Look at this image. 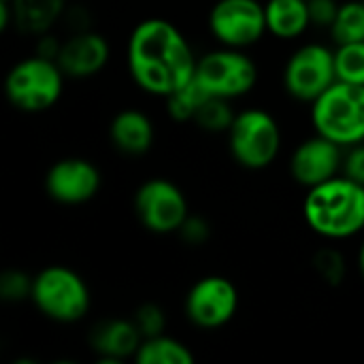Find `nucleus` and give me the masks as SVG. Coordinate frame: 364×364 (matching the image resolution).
I'll return each mask as SVG.
<instances>
[{"instance_id": "c756f323", "label": "nucleus", "mask_w": 364, "mask_h": 364, "mask_svg": "<svg viewBox=\"0 0 364 364\" xmlns=\"http://www.w3.org/2000/svg\"><path fill=\"white\" fill-rule=\"evenodd\" d=\"M36 38V45H34V53L43 55V58H49V60H58V53L62 49V41L51 34V32H45V34H38L34 36Z\"/></svg>"}, {"instance_id": "7c9ffc66", "label": "nucleus", "mask_w": 364, "mask_h": 364, "mask_svg": "<svg viewBox=\"0 0 364 364\" xmlns=\"http://www.w3.org/2000/svg\"><path fill=\"white\" fill-rule=\"evenodd\" d=\"M356 262H358V271H360V277H363V282H364V237H363V241H360V245H358Z\"/></svg>"}, {"instance_id": "5701e85b", "label": "nucleus", "mask_w": 364, "mask_h": 364, "mask_svg": "<svg viewBox=\"0 0 364 364\" xmlns=\"http://www.w3.org/2000/svg\"><path fill=\"white\" fill-rule=\"evenodd\" d=\"M337 79L364 85V41L346 43L335 47Z\"/></svg>"}, {"instance_id": "f257e3e1", "label": "nucleus", "mask_w": 364, "mask_h": 364, "mask_svg": "<svg viewBox=\"0 0 364 364\" xmlns=\"http://www.w3.org/2000/svg\"><path fill=\"white\" fill-rule=\"evenodd\" d=\"M198 55L183 30L166 17L141 19L126 43V68L132 83L156 98H166L194 79Z\"/></svg>"}, {"instance_id": "b1692460", "label": "nucleus", "mask_w": 364, "mask_h": 364, "mask_svg": "<svg viewBox=\"0 0 364 364\" xmlns=\"http://www.w3.org/2000/svg\"><path fill=\"white\" fill-rule=\"evenodd\" d=\"M34 277L21 269H6L0 273V301L4 303H23L32 296Z\"/></svg>"}, {"instance_id": "20e7f679", "label": "nucleus", "mask_w": 364, "mask_h": 364, "mask_svg": "<svg viewBox=\"0 0 364 364\" xmlns=\"http://www.w3.org/2000/svg\"><path fill=\"white\" fill-rule=\"evenodd\" d=\"M309 107L314 132L343 149L364 141V85L337 79Z\"/></svg>"}, {"instance_id": "a878e982", "label": "nucleus", "mask_w": 364, "mask_h": 364, "mask_svg": "<svg viewBox=\"0 0 364 364\" xmlns=\"http://www.w3.org/2000/svg\"><path fill=\"white\" fill-rule=\"evenodd\" d=\"M132 320H134L136 328L141 331L143 339L164 335L166 326H168L166 311L158 303H143V305H139L136 311L132 314Z\"/></svg>"}, {"instance_id": "f3484780", "label": "nucleus", "mask_w": 364, "mask_h": 364, "mask_svg": "<svg viewBox=\"0 0 364 364\" xmlns=\"http://www.w3.org/2000/svg\"><path fill=\"white\" fill-rule=\"evenodd\" d=\"M267 30L277 41H299L314 26L307 0H267Z\"/></svg>"}, {"instance_id": "f03ea898", "label": "nucleus", "mask_w": 364, "mask_h": 364, "mask_svg": "<svg viewBox=\"0 0 364 364\" xmlns=\"http://www.w3.org/2000/svg\"><path fill=\"white\" fill-rule=\"evenodd\" d=\"M303 218L314 235L331 243L364 235V186L337 175L307 190Z\"/></svg>"}, {"instance_id": "2f4dec72", "label": "nucleus", "mask_w": 364, "mask_h": 364, "mask_svg": "<svg viewBox=\"0 0 364 364\" xmlns=\"http://www.w3.org/2000/svg\"><path fill=\"white\" fill-rule=\"evenodd\" d=\"M4 2H11V0H4Z\"/></svg>"}, {"instance_id": "0eeeda50", "label": "nucleus", "mask_w": 364, "mask_h": 364, "mask_svg": "<svg viewBox=\"0 0 364 364\" xmlns=\"http://www.w3.org/2000/svg\"><path fill=\"white\" fill-rule=\"evenodd\" d=\"M194 79L209 94L226 100H237L247 96L260 79L258 62L247 53V49L222 47L205 51L198 55Z\"/></svg>"}, {"instance_id": "393cba45", "label": "nucleus", "mask_w": 364, "mask_h": 364, "mask_svg": "<svg viewBox=\"0 0 364 364\" xmlns=\"http://www.w3.org/2000/svg\"><path fill=\"white\" fill-rule=\"evenodd\" d=\"M314 269L328 286H339L346 279V258L337 247H322L314 256Z\"/></svg>"}, {"instance_id": "dca6fc26", "label": "nucleus", "mask_w": 364, "mask_h": 364, "mask_svg": "<svg viewBox=\"0 0 364 364\" xmlns=\"http://www.w3.org/2000/svg\"><path fill=\"white\" fill-rule=\"evenodd\" d=\"M109 141L124 156H145L156 143V124L141 109H122L109 124Z\"/></svg>"}, {"instance_id": "412c9836", "label": "nucleus", "mask_w": 364, "mask_h": 364, "mask_svg": "<svg viewBox=\"0 0 364 364\" xmlns=\"http://www.w3.org/2000/svg\"><path fill=\"white\" fill-rule=\"evenodd\" d=\"M209 98V94L198 85L196 79H192L190 83H186L183 87H179L177 92H173L171 96L164 98V107H166V115L177 122V124H186V122H194L198 107Z\"/></svg>"}, {"instance_id": "9b49d317", "label": "nucleus", "mask_w": 364, "mask_h": 364, "mask_svg": "<svg viewBox=\"0 0 364 364\" xmlns=\"http://www.w3.org/2000/svg\"><path fill=\"white\" fill-rule=\"evenodd\" d=\"M239 288L224 275H205L192 284L183 301L188 322L200 331L224 328L239 311Z\"/></svg>"}, {"instance_id": "c85d7f7f", "label": "nucleus", "mask_w": 364, "mask_h": 364, "mask_svg": "<svg viewBox=\"0 0 364 364\" xmlns=\"http://www.w3.org/2000/svg\"><path fill=\"white\" fill-rule=\"evenodd\" d=\"M341 175H346L352 181L364 186V141L352 145V147H346Z\"/></svg>"}, {"instance_id": "2eb2a0df", "label": "nucleus", "mask_w": 364, "mask_h": 364, "mask_svg": "<svg viewBox=\"0 0 364 364\" xmlns=\"http://www.w3.org/2000/svg\"><path fill=\"white\" fill-rule=\"evenodd\" d=\"M141 343L143 335L132 318L102 320L90 335V346L96 352L98 363L122 364L124 360H134Z\"/></svg>"}, {"instance_id": "a211bd4d", "label": "nucleus", "mask_w": 364, "mask_h": 364, "mask_svg": "<svg viewBox=\"0 0 364 364\" xmlns=\"http://www.w3.org/2000/svg\"><path fill=\"white\" fill-rule=\"evenodd\" d=\"M15 28L28 36L51 32V28L66 15V0H11Z\"/></svg>"}, {"instance_id": "aec40b11", "label": "nucleus", "mask_w": 364, "mask_h": 364, "mask_svg": "<svg viewBox=\"0 0 364 364\" xmlns=\"http://www.w3.org/2000/svg\"><path fill=\"white\" fill-rule=\"evenodd\" d=\"M333 45H346L364 41V2L363 0H343L337 13L335 23L328 30Z\"/></svg>"}, {"instance_id": "f8f14e48", "label": "nucleus", "mask_w": 364, "mask_h": 364, "mask_svg": "<svg viewBox=\"0 0 364 364\" xmlns=\"http://www.w3.org/2000/svg\"><path fill=\"white\" fill-rule=\"evenodd\" d=\"M45 194L64 207H79L94 200L102 188L100 168L81 156H66L55 160L43 179Z\"/></svg>"}, {"instance_id": "bb28decb", "label": "nucleus", "mask_w": 364, "mask_h": 364, "mask_svg": "<svg viewBox=\"0 0 364 364\" xmlns=\"http://www.w3.org/2000/svg\"><path fill=\"white\" fill-rule=\"evenodd\" d=\"M177 235H179L188 245L198 247V245H205V243L209 241V237H211V226H209V222H207L205 218L190 213V215L186 218V222L181 224V228H179Z\"/></svg>"}, {"instance_id": "6ab92c4d", "label": "nucleus", "mask_w": 364, "mask_h": 364, "mask_svg": "<svg viewBox=\"0 0 364 364\" xmlns=\"http://www.w3.org/2000/svg\"><path fill=\"white\" fill-rule=\"evenodd\" d=\"M136 364H192L194 354L192 350L179 341L177 337L171 335H158V337H147L143 339L136 356Z\"/></svg>"}, {"instance_id": "7ed1b4c3", "label": "nucleus", "mask_w": 364, "mask_h": 364, "mask_svg": "<svg viewBox=\"0 0 364 364\" xmlns=\"http://www.w3.org/2000/svg\"><path fill=\"white\" fill-rule=\"evenodd\" d=\"M66 75L55 60L38 53L17 60L4 77V96L21 113H45L58 105L64 94Z\"/></svg>"}, {"instance_id": "1a4fd4ad", "label": "nucleus", "mask_w": 364, "mask_h": 364, "mask_svg": "<svg viewBox=\"0 0 364 364\" xmlns=\"http://www.w3.org/2000/svg\"><path fill=\"white\" fill-rule=\"evenodd\" d=\"M207 28L218 45L250 49L269 34L264 2L215 0L207 13Z\"/></svg>"}, {"instance_id": "4be33fe9", "label": "nucleus", "mask_w": 364, "mask_h": 364, "mask_svg": "<svg viewBox=\"0 0 364 364\" xmlns=\"http://www.w3.org/2000/svg\"><path fill=\"white\" fill-rule=\"evenodd\" d=\"M237 117L232 100L209 96L196 111L194 124L209 134H226Z\"/></svg>"}, {"instance_id": "39448f33", "label": "nucleus", "mask_w": 364, "mask_h": 364, "mask_svg": "<svg viewBox=\"0 0 364 364\" xmlns=\"http://www.w3.org/2000/svg\"><path fill=\"white\" fill-rule=\"evenodd\" d=\"M30 303L55 324H77L90 314L92 292L75 269L51 264L34 275Z\"/></svg>"}, {"instance_id": "ddd939ff", "label": "nucleus", "mask_w": 364, "mask_h": 364, "mask_svg": "<svg viewBox=\"0 0 364 364\" xmlns=\"http://www.w3.org/2000/svg\"><path fill=\"white\" fill-rule=\"evenodd\" d=\"M343 154L346 149L314 132L311 136H305L296 143V147L290 154L288 171L294 183H299L305 190H311L337 175H341L343 168Z\"/></svg>"}, {"instance_id": "473e14b6", "label": "nucleus", "mask_w": 364, "mask_h": 364, "mask_svg": "<svg viewBox=\"0 0 364 364\" xmlns=\"http://www.w3.org/2000/svg\"><path fill=\"white\" fill-rule=\"evenodd\" d=\"M363 2H364V0H363Z\"/></svg>"}, {"instance_id": "9d476101", "label": "nucleus", "mask_w": 364, "mask_h": 364, "mask_svg": "<svg viewBox=\"0 0 364 364\" xmlns=\"http://www.w3.org/2000/svg\"><path fill=\"white\" fill-rule=\"evenodd\" d=\"M132 207L141 226L154 235H177L190 215L188 196L166 177L145 179L134 192Z\"/></svg>"}, {"instance_id": "cd10ccee", "label": "nucleus", "mask_w": 364, "mask_h": 364, "mask_svg": "<svg viewBox=\"0 0 364 364\" xmlns=\"http://www.w3.org/2000/svg\"><path fill=\"white\" fill-rule=\"evenodd\" d=\"M307 2H309L311 26L318 28V30H326L328 32L331 26L337 19L341 2L339 0H307Z\"/></svg>"}, {"instance_id": "6e6552de", "label": "nucleus", "mask_w": 364, "mask_h": 364, "mask_svg": "<svg viewBox=\"0 0 364 364\" xmlns=\"http://www.w3.org/2000/svg\"><path fill=\"white\" fill-rule=\"evenodd\" d=\"M335 81H337L335 47L316 41L299 45L288 55L282 68L284 92L292 100L305 105H311Z\"/></svg>"}, {"instance_id": "4468645a", "label": "nucleus", "mask_w": 364, "mask_h": 364, "mask_svg": "<svg viewBox=\"0 0 364 364\" xmlns=\"http://www.w3.org/2000/svg\"><path fill=\"white\" fill-rule=\"evenodd\" d=\"M55 62L68 79L85 81L100 75L109 66L111 45L107 36L96 30H75L68 38L62 41V49Z\"/></svg>"}, {"instance_id": "423d86ee", "label": "nucleus", "mask_w": 364, "mask_h": 364, "mask_svg": "<svg viewBox=\"0 0 364 364\" xmlns=\"http://www.w3.org/2000/svg\"><path fill=\"white\" fill-rule=\"evenodd\" d=\"M226 139L232 160L247 171L269 168L279 158L284 145V132L277 117L262 107L237 111Z\"/></svg>"}]
</instances>
